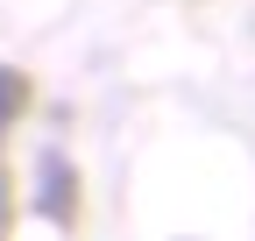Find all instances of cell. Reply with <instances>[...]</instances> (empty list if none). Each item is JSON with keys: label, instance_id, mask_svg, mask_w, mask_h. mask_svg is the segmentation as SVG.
Returning a JSON list of instances; mask_svg holds the SVG:
<instances>
[{"label": "cell", "instance_id": "cell-1", "mask_svg": "<svg viewBox=\"0 0 255 241\" xmlns=\"http://www.w3.org/2000/svg\"><path fill=\"white\" fill-rule=\"evenodd\" d=\"M36 213L57 220V227L78 213V177H71V163H64L57 149H50V156H36Z\"/></svg>", "mask_w": 255, "mask_h": 241}, {"label": "cell", "instance_id": "cell-2", "mask_svg": "<svg viewBox=\"0 0 255 241\" xmlns=\"http://www.w3.org/2000/svg\"><path fill=\"white\" fill-rule=\"evenodd\" d=\"M21 100H28L21 71H14V64H0V135H7V120L21 114ZM0 220H7V185H0Z\"/></svg>", "mask_w": 255, "mask_h": 241}]
</instances>
